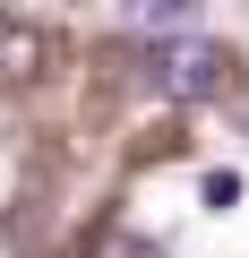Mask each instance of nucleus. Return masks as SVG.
<instances>
[{"label":"nucleus","instance_id":"1","mask_svg":"<svg viewBox=\"0 0 249 258\" xmlns=\"http://www.w3.org/2000/svg\"><path fill=\"white\" fill-rule=\"evenodd\" d=\"M155 86L172 95V103H206V95H223L232 86V52L223 43H206V35H189V43H155Z\"/></svg>","mask_w":249,"mask_h":258},{"label":"nucleus","instance_id":"2","mask_svg":"<svg viewBox=\"0 0 249 258\" xmlns=\"http://www.w3.org/2000/svg\"><path fill=\"white\" fill-rule=\"evenodd\" d=\"M120 26L146 35V43H189V35L206 26V9H198V0H129V9H120Z\"/></svg>","mask_w":249,"mask_h":258},{"label":"nucleus","instance_id":"3","mask_svg":"<svg viewBox=\"0 0 249 258\" xmlns=\"http://www.w3.org/2000/svg\"><path fill=\"white\" fill-rule=\"evenodd\" d=\"M52 69V43H43V26H26V18H0V86H26V78H43Z\"/></svg>","mask_w":249,"mask_h":258},{"label":"nucleus","instance_id":"4","mask_svg":"<svg viewBox=\"0 0 249 258\" xmlns=\"http://www.w3.org/2000/svg\"><path fill=\"white\" fill-rule=\"evenodd\" d=\"M95 258H155V249H146V241H120V232H112V241H103Z\"/></svg>","mask_w":249,"mask_h":258}]
</instances>
